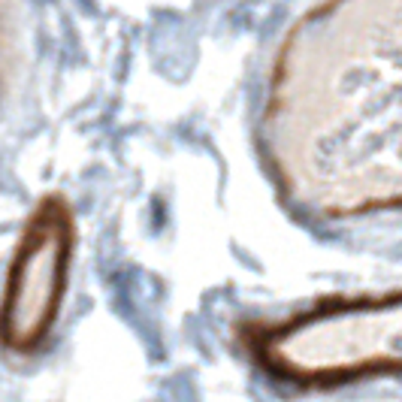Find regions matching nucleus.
<instances>
[{"label":"nucleus","mask_w":402,"mask_h":402,"mask_svg":"<svg viewBox=\"0 0 402 402\" xmlns=\"http://www.w3.org/2000/svg\"><path fill=\"white\" fill-rule=\"evenodd\" d=\"M76 221L61 197L28 218L0 290V348L28 357L52 339L70 288Z\"/></svg>","instance_id":"2"},{"label":"nucleus","mask_w":402,"mask_h":402,"mask_svg":"<svg viewBox=\"0 0 402 402\" xmlns=\"http://www.w3.org/2000/svg\"><path fill=\"white\" fill-rule=\"evenodd\" d=\"M266 375L297 387H333L402 375V290L324 299L248 333Z\"/></svg>","instance_id":"1"}]
</instances>
